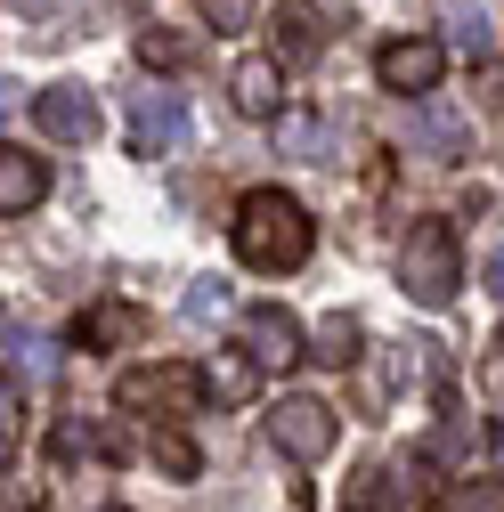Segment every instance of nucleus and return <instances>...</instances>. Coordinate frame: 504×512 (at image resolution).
I'll use <instances>...</instances> for the list:
<instances>
[{"label":"nucleus","mask_w":504,"mask_h":512,"mask_svg":"<svg viewBox=\"0 0 504 512\" xmlns=\"http://www.w3.org/2000/svg\"><path fill=\"white\" fill-rule=\"evenodd\" d=\"M228 244H236V261H244V269L285 277V269L309 261L318 228H309V212L285 196V187H252V196L236 204V220H228Z\"/></svg>","instance_id":"1"},{"label":"nucleus","mask_w":504,"mask_h":512,"mask_svg":"<svg viewBox=\"0 0 504 512\" xmlns=\"http://www.w3.org/2000/svg\"><path fill=\"white\" fill-rule=\"evenodd\" d=\"M399 285L415 309H448L456 285H464V244H456V220H415L407 244H399Z\"/></svg>","instance_id":"2"},{"label":"nucleus","mask_w":504,"mask_h":512,"mask_svg":"<svg viewBox=\"0 0 504 512\" xmlns=\"http://www.w3.org/2000/svg\"><path fill=\"white\" fill-rule=\"evenodd\" d=\"M204 391H212V374H204V366H147V374H122V382H114V407H122V415L187 423V415L204 407Z\"/></svg>","instance_id":"3"},{"label":"nucleus","mask_w":504,"mask_h":512,"mask_svg":"<svg viewBox=\"0 0 504 512\" xmlns=\"http://www.w3.org/2000/svg\"><path fill=\"white\" fill-rule=\"evenodd\" d=\"M269 439L285 447L293 464H318V456H334L342 415H334L326 399H301V391H293V399H277V407H269Z\"/></svg>","instance_id":"4"},{"label":"nucleus","mask_w":504,"mask_h":512,"mask_svg":"<svg viewBox=\"0 0 504 512\" xmlns=\"http://www.w3.org/2000/svg\"><path fill=\"white\" fill-rule=\"evenodd\" d=\"M439 74H448V49H439L431 33H407V41H383V49H374V82L399 90V98H431Z\"/></svg>","instance_id":"5"},{"label":"nucleus","mask_w":504,"mask_h":512,"mask_svg":"<svg viewBox=\"0 0 504 512\" xmlns=\"http://www.w3.org/2000/svg\"><path fill=\"white\" fill-rule=\"evenodd\" d=\"M407 139H415V155H431V163H464V155H472V114H464L456 98H423L415 122H407Z\"/></svg>","instance_id":"6"},{"label":"nucleus","mask_w":504,"mask_h":512,"mask_svg":"<svg viewBox=\"0 0 504 512\" xmlns=\"http://www.w3.org/2000/svg\"><path fill=\"white\" fill-rule=\"evenodd\" d=\"M33 122L49 139H66V147H90L98 139V98L82 90V82H49L41 98H33Z\"/></svg>","instance_id":"7"},{"label":"nucleus","mask_w":504,"mask_h":512,"mask_svg":"<svg viewBox=\"0 0 504 512\" xmlns=\"http://www.w3.org/2000/svg\"><path fill=\"white\" fill-rule=\"evenodd\" d=\"M187 139V106L171 90H131V155H171Z\"/></svg>","instance_id":"8"},{"label":"nucleus","mask_w":504,"mask_h":512,"mask_svg":"<svg viewBox=\"0 0 504 512\" xmlns=\"http://www.w3.org/2000/svg\"><path fill=\"white\" fill-rule=\"evenodd\" d=\"M228 90H236L244 122H277L285 114V57H244V66L228 74Z\"/></svg>","instance_id":"9"},{"label":"nucleus","mask_w":504,"mask_h":512,"mask_svg":"<svg viewBox=\"0 0 504 512\" xmlns=\"http://www.w3.org/2000/svg\"><path fill=\"white\" fill-rule=\"evenodd\" d=\"M244 350L261 358V366H277V374H285L293 358H309V350H301V326H293L285 309H269V301H261V309H244Z\"/></svg>","instance_id":"10"},{"label":"nucleus","mask_w":504,"mask_h":512,"mask_svg":"<svg viewBox=\"0 0 504 512\" xmlns=\"http://www.w3.org/2000/svg\"><path fill=\"white\" fill-rule=\"evenodd\" d=\"M277 57H285V66L326 57V17L309 9V0H277Z\"/></svg>","instance_id":"11"},{"label":"nucleus","mask_w":504,"mask_h":512,"mask_svg":"<svg viewBox=\"0 0 504 512\" xmlns=\"http://www.w3.org/2000/svg\"><path fill=\"white\" fill-rule=\"evenodd\" d=\"M49 196V171H41V155H25V147H0V212H33Z\"/></svg>","instance_id":"12"},{"label":"nucleus","mask_w":504,"mask_h":512,"mask_svg":"<svg viewBox=\"0 0 504 512\" xmlns=\"http://www.w3.org/2000/svg\"><path fill=\"white\" fill-rule=\"evenodd\" d=\"M131 334H139V309H131V301H98V309L82 317V326H74V342H82V350H106V342H131Z\"/></svg>","instance_id":"13"},{"label":"nucleus","mask_w":504,"mask_h":512,"mask_svg":"<svg viewBox=\"0 0 504 512\" xmlns=\"http://www.w3.org/2000/svg\"><path fill=\"white\" fill-rule=\"evenodd\" d=\"M9 374H25V382H49V374H57V350H49L41 334L9 326Z\"/></svg>","instance_id":"14"},{"label":"nucleus","mask_w":504,"mask_h":512,"mask_svg":"<svg viewBox=\"0 0 504 512\" xmlns=\"http://www.w3.org/2000/svg\"><path fill=\"white\" fill-rule=\"evenodd\" d=\"M350 342H358V317H326V326H318V350H309V358L342 366V358H350Z\"/></svg>","instance_id":"15"},{"label":"nucleus","mask_w":504,"mask_h":512,"mask_svg":"<svg viewBox=\"0 0 504 512\" xmlns=\"http://www.w3.org/2000/svg\"><path fill=\"white\" fill-rule=\"evenodd\" d=\"M155 464H163L171 480H196V447H187L179 431H163V439H155Z\"/></svg>","instance_id":"16"},{"label":"nucleus","mask_w":504,"mask_h":512,"mask_svg":"<svg viewBox=\"0 0 504 512\" xmlns=\"http://www.w3.org/2000/svg\"><path fill=\"white\" fill-rule=\"evenodd\" d=\"M139 57H147V66H187V41H179V33H155V25H147V33H139Z\"/></svg>","instance_id":"17"},{"label":"nucleus","mask_w":504,"mask_h":512,"mask_svg":"<svg viewBox=\"0 0 504 512\" xmlns=\"http://www.w3.org/2000/svg\"><path fill=\"white\" fill-rule=\"evenodd\" d=\"M244 17H252V0H204V25L212 33H244Z\"/></svg>","instance_id":"18"},{"label":"nucleus","mask_w":504,"mask_h":512,"mask_svg":"<svg viewBox=\"0 0 504 512\" xmlns=\"http://www.w3.org/2000/svg\"><path fill=\"white\" fill-rule=\"evenodd\" d=\"M98 447H106V439H98L90 423H57V456H98Z\"/></svg>","instance_id":"19"},{"label":"nucleus","mask_w":504,"mask_h":512,"mask_svg":"<svg viewBox=\"0 0 504 512\" xmlns=\"http://www.w3.org/2000/svg\"><path fill=\"white\" fill-rule=\"evenodd\" d=\"M220 301H228V293H220V285H212V277H204V285H196V293H187V317H212V309H220Z\"/></svg>","instance_id":"20"},{"label":"nucleus","mask_w":504,"mask_h":512,"mask_svg":"<svg viewBox=\"0 0 504 512\" xmlns=\"http://www.w3.org/2000/svg\"><path fill=\"white\" fill-rule=\"evenodd\" d=\"M488 293L504 301V252H488Z\"/></svg>","instance_id":"21"}]
</instances>
